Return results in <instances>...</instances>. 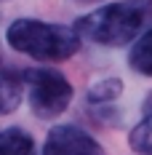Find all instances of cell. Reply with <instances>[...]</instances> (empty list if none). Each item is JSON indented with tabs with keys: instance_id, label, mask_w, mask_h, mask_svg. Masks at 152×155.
Instances as JSON below:
<instances>
[{
	"instance_id": "obj_6",
	"label": "cell",
	"mask_w": 152,
	"mask_h": 155,
	"mask_svg": "<svg viewBox=\"0 0 152 155\" xmlns=\"http://www.w3.org/2000/svg\"><path fill=\"white\" fill-rule=\"evenodd\" d=\"M128 64H131L134 72L152 78V30H147L136 43H134L131 56H128Z\"/></svg>"
},
{
	"instance_id": "obj_2",
	"label": "cell",
	"mask_w": 152,
	"mask_h": 155,
	"mask_svg": "<svg viewBox=\"0 0 152 155\" xmlns=\"http://www.w3.org/2000/svg\"><path fill=\"white\" fill-rule=\"evenodd\" d=\"M5 40L14 51L40 59V62L70 59L80 48V35L75 30H67L61 24L37 21V19H16L5 32Z\"/></svg>"
},
{
	"instance_id": "obj_10",
	"label": "cell",
	"mask_w": 152,
	"mask_h": 155,
	"mask_svg": "<svg viewBox=\"0 0 152 155\" xmlns=\"http://www.w3.org/2000/svg\"><path fill=\"white\" fill-rule=\"evenodd\" d=\"M77 3H99V0H77Z\"/></svg>"
},
{
	"instance_id": "obj_3",
	"label": "cell",
	"mask_w": 152,
	"mask_h": 155,
	"mask_svg": "<svg viewBox=\"0 0 152 155\" xmlns=\"http://www.w3.org/2000/svg\"><path fill=\"white\" fill-rule=\"evenodd\" d=\"M21 83L30 86V107L37 118H56L72 102L70 80L56 70H27L21 72Z\"/></svg>"
},
{
	"instance_id": "obj_8",
	"label": "cell",
	"mask_w": 152,
	"mask_h": 155,
	"mask_svg": "<svg viewBox=\"0 0 152 155\" xmlns=\"http://www.w3.org/2000/svg\"><path fill=\"white\" fill-rule=\"evenodd\" d=\"M131 147L141 155H152V110H147L144 120L131 131Z\"/></svg>"
},
{
	"instance_id": "obj_1",
	"label": "cell",
	"mask_w": 152,
	"mask_h": 155,
	"mask_svg": "<svg viewBox=\"0 0 152 155\" xmlns=\"http://www.w3.org/2000/svg\"><path fill=\"white\" fill-rule=\"evenodd\" d=\"M152 14V0H120L75 21V32L102 46H125L136 38Z\"/></svg>"
},
{
	"instance_id": "obj_11",
	"label": "cell",
	"mask_w": 152,
	"mask_h": 155,
	"mask_svg": "<svg viewBox=\"0 0 152 155\" xmlns=\"http://www.w3.org/2000/svg\"><path fill=\"white\" fill-rule=\"evenodd\" d=\"M0 70H3V62H0Z\"/></svg>"
},
{
	"instance_id": "obj_7",
	"label": "cell",
	"mask_w": 152,
	"mask_h": 155,
	"mask_svg": "<svg viewBox=\"0 0 152 155\" xmlns=\"http://www.w3.org/2000/svg\"><path fill=\"white\" fill-rule=\"evenodd\" d=\"M21 102V78L8 70H0V112H11Z\"/></svg>"
},
{
	"instance_id": "obj_4",
	"label": "cell",
	"mask_w": 152,
	"mask_h": 155,
	"mask_svg": "<svg viewBox=\"0 0 152 155\" xmlns=\"http://www.w3.org/2000/svg\"><path fill=\"white\" fill-rule=\"evenodd\" d=\"M43 155H104L93 137L77 126H56L48 134Z\"/></svg>"
},
{
	"instance_id": "obj_5",
	"label": "cell",
	"mask_w": 152,
	"mask_h": 155,
	"mask_svg": "<svg viewBox=\"0 0 152 155\" xmlns=\"http://www.w3.org/2000/svg\"><path fill=\"white\" fill-rule=\"evenodd\" d=\"M0 155H35V142L24 128L0 131Z\"/></svg>"
},
{
	"instance_id": "obj_9",
	"label": "cell",
	"mask_w": 152,
	"mask_h": 155,
	"mask_svg": "<svg viewBox=\"0 0 152 155\" xmlns=\"http://www.w3.org/2000/svg\"><path fill=\"white\" fill-rule=\"evenodd\" d=\"M120 80H115V78H109V80H102V83H96L88 96H91V102H109V99H115L118 94H120Z\"/></svg>"
}]
</instances>
